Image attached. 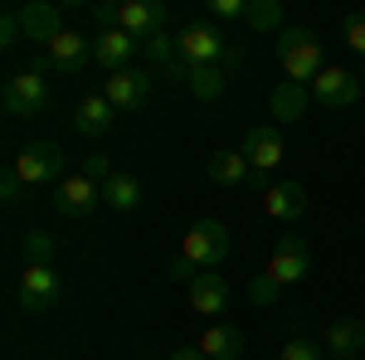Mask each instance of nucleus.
I'll use <instances>...</instances> for the list:
<instances>
[{
	"label": "nucleus",
	"instance_id": "26",
	"mask_svg": "<svg viewBox=\"0 0 365 360\" xmlns=\"http://www.w3.org/2000/svg\"><path fill=\"white\" fill-rule=\"evenodd\" d=\"M244 25L258 29V34H278V29H282V5H278V0H249Z\"/></svg>",
	"mask_w": 365,
	"mask_h": 360
},
{
	"label": "nucleus",
	"instance_id": "37",
	"mask_svg": "<svg viewBox=\"0 0 365 360\" xmlns=\"http://www.w3.org/2000/svg\"><path fill=\"white\" fill-rule=\"evenodd\" d=\"M170 360H205V356H200L195 346H190V351H175V356H170Z\"/></svg>",
	"mask_w": 365,
	"mask_h": 360
},
{
	"label": "nucleus",
	"instance_id": "21",
	"mask_svg": "<svg viewBox=\"0 0 365 360\" xmlns=\"http://www.w3.org/2000/svg\"><path fill=\"white\" fill-rule=\"evenodd\" d=\"M180 83L195 93L200 103H215V98H225V63H185V73H180Z\"/></svg>",
	"mask_w": 365,
	"mask_h": 360
},
{
	"label": "nucleus",
	"instance_id": "3",
	"mask_svg": "<svg viewBox=\"0 0 365 360\" xmlns=\"http://www.w3.org/2000/svg\"><path fill=\"white\" fill-rule=\"evenodd\" d=\"M180 258H190L200 273H220L229 258V229L220 220H195L190 229H185V249H180Z\"/></svg>",
	"mask_w": 365,
	"mask_h": 360
},
{
	"label": "nucleus",
	"instance_id": "24",
	"mask_svg": "<svg viewBox=\"0 0 365 360\" xmlns=\"http://www.w3.org/2000/svg\"><path fill=\"white\" fill-rule=\"evenodd\" d=\"M103 205L117 210V215H132V210L141 205V180H137V175H127V170H117L113 180L103 185Z\"/></svg>",
	"mask_w": 365,
	"mask_h": 360
},
{
	"label": "nucleus",
	"instance_id": "35",
	"mask_svg": "<svg viewBox=\"0 0 365 360\" xmlns=\"http://www.w3.org/2000/svg\"><path fill=\"white\" fill-rule=\"evenodd\" d=\"M170 282H185V287H190V282H195V277H200V268H195V263H190V258H180V253H175V258H170Z\"/></svg>",
	"mask_w": 365,
	"mask_h": 360
},
{
	"label": "nucleus",
	"instance_id": "1",
	"mask_svg": "<svg viewBox=\"0 0 365 360\" xmlns=\"http://www.w3.org/2000/svg\"><path fill=\"white\" fill-rule=\"evenodd\" d=\"M278 63H282V73L292 78V83H317V73L327 68L322 63V39L312 34V29L302 25H292V29H282L278 34Z\"/></svg>",
	"mask_w": 365,
	"mask_h": 360
},
{
	"label": "nucleus",
	"instance_id": "9",
	"mask_svg": "<svg viewBox=\"0 0 365 360\" xmlns=\"http://www.w3.org/2000/svg\"><path fill=\"white\" fill-rule=\"evenodd\" d=\"M103 98H108L117 112L146 108V98H151V73H146V68H117V73H108Z\"/></svg>",
	"mask_w": 365,
	"mask_h": 360
},
{
	"label": "nucleus",
	"instance_id": "38",
	"mask_svg": "<svg viewBox=\"0 0 365 360\" xmlns=\"http://www.w3.org/2000/svg\"><path fill=\"white\" fill-rule=\"evenodd\" d=\"M361 88H365V63H361Z\"/></svg>",
	"mask_w": 365,
	"mask_h": 360
},
{
	"label": "nucleus",
	"instance_id": "29",
	"mask_svg": "<svg viewBox=\"0 0 365 360\" xmlns=\"http://www.w3.org/2000/svg\"><path fill=\"white\" fill-rule=\"evenodd\" d=\"M78 175H88L93 185H108L117 170L108 166V156H103V151H88V156H83V170H78Z\"/></svg>",
	"mask_w": 365,
	"mask_h": 360
},
{
	"label": "nucleus",
	"instance_id": "30",
	"mask_svg": "<svg viewBox=\"0 0 365 360\" xmlns=\"http://www.w3.org/2000/svg\"><path fill=\"white\" fill-rule=\"evenodd\" d=\"M278 292H282V287H278V282H273L268 273H258V277L249 282V297H253V307H273V302H278Z\"/></svg>",
	"mask_w": 365,
	"mask_h": 360
},
{
	"label": "nucleus",
	"instance_id": "13",
	"mask_svg": "<svg viewBox=\"0 0 365 360\" xmlns=\"http://www.w3.org/2000/svg\"><path fill=\"white\" fill-rule=\"evenodd\" d=\"M117 29H127L132 39H151L156 29H166V5L161 0H122L117 5Z\"/></svg>",
	"mask_w": 365,
	"mask_h": 360
},
{
	"label": "nucleus",
	"instance_id": "31",
	"mask_svg": "<svg viewBox=\"0 0 365 360\" xmlns=\"http://www.w3.org/2000/svg\"><path fill=\"white\" fill-rule=\"evenodd\" d=\"M278 360H327V351H322L317 341H287L278 351Z\"/></svg>",
	"mask_w": 365,
	"mask_h": 360
},
{
	"label": "nucleus",
	"instance_id": "18",
	"mask_svg": "<svg viewBox=\"0 0 365 360\" xmlns=\"http://www.w3.org/2000/svg\"><path fill=\"white\" fill-rule=\"evenodd\" d=\"M190 312H200V317H220L229 307V282H225V273H200L190 287Z\"/></svg>",
	"mask_w": 365,
	"mask_h": 360
},
{
	"label": "nucleus",
	"instance_id": "6",
	"mask_svg": "<svg viewBox=\"0 0 365 360\" xmlns=\"http://www.w3.org/2000/svg\"><path fill=\"white\" fill-rule=\"evenodd\" d=\"M58 297H63V282H58L54 268H25V273H20V287H15V302H20V312H29V317L54 312Z\"/></svg>",
	"mask_w": 365,
	"mask_h": 360
},
{
	"label": "nucleus",
	"instance_id": "12",
	"mask_svg": "<svg viewBox=\"0 0 365 360\" xmlns=\"http://www.w3.org/2000/svg\"><path fill=\"white\" fill-rule=\"evenodd\" d=\"M20 10V29H25V39H34V44H54L58 34H63V10L58 5H49V0H29V5H15Z\"/></svg>",
	"mask_w": 365,
	"mask_h": 360
},
{
	"label": "nucleus",
	"instance_id": "19",
	"mask_svg": "<svg viewBox=\"0 0 365 360\" xmlns=\"http://www.w3.org/2000/svg\"><path fill=\"white\" fill-rule=\"evenodd\" d=\"M113 103L103 98V93H88V98H78V108H73V127L83 132V137H108L113 132Z\"/></svg>",
	"mask_w": 365,
	"mask_h": 360
},
{
	"label": "nucleus",
	"instance_id": "22",
	"mask_svg": "<svg viewBox=\"0 0 365 360\" xmlns=\"http://www.w3.org/2000/svg\"><path fill=\"white\" fill-rule=\"evenodd\" d=\"M195 351L205 360H239L244 356V331H234V326H205Z\"/></svg>",
	"mask_w": 365,
	"mask_h": 360
},
{
	"label": "nucleus",
	"instance_id": "20",
	"mask_svg": "<svg viewBox=\"0 0 365 360\" xmlns=\"http://www.w3.org/2000/svg\"><path fill=\"white\" fill-rule=\"evenodd\" d=\"M312 108V88L307 83H292V78H282L273 93H268V112L278 117V122H302Z\"/></svg>",
	"mask_w": 365,
	"mask_h": 360
},
{
	"label": "nucleus",
	"instance_id": "5",
	"mask_svg": "<svg viewBox=\"0 0 365 360\" xmlns=\"http://www.w3.org/2000/svg\"><path fill=\"white\" fill-rule=\"evenodd\" d=\"M0 103L10 117H44L49 112V78L39 68H25V73H10L5 78V93Z\"/></svg>",
	"mask_w": 365,
	"mask_h": 360
},
{
	"label": "nucleus",
	"instance_id": "32",
	"mask_svg": "<svg viewBox=\"0 0 365 360\" xmlns=\"http://www.w3.org/2000/svg\"><path fill=\"white\" fill-rule=\"evenodd\" d=\"M25 39V29H20V10H5L0 15V49H15Z\"/></svg>",
	"mask_w": 365,
	"mask_h": 360
},
{
	"label": "nucleus",
	"instance_id": "14",
	"mask_svg": "<svg viewBox=\"0 0 365 360\" xmlns=\"http://www.w3.org/2000/svg\"><path fill=\"white\" fill-rule=\"evenodd\" d=\"M263 215L278 224H297L307 215V190H302V180H278V185H268L263 190Z\"/></svg>",
	"mask_w": 365,
	"mask_h": 360
},
{
	"label": "nucleus",
	"instance_id": "25",
	"mask_svg": "<svg viewBox=\"0 0 365 360\" xmlns=\"http://www.w3.org/2000/svg\"><path fill=\"white\" fill-rule=\"evenodd\" d=\"M58 253V239L49 229H29L25 239H20V258H25V268H49Z\"/></svg>",
	"mask_w": 365,
	"mask_h": 360
},
{
	"label": "nucleus",
	"instance_id": "33",
	"mask_svg": "<svg viewBox=\"0 0 365 360\" xmlns=\"http://www.w3.org/2000/svg\"><path fill=\"white\" fill-rule=\"evenodd\" d=\"M210 15L215 20H244L249 15V0H210Z\"/></svg>",
	"mask_w": 365,
	"mask_h": 360
},
{
	"label": "nucleus",
	"instance_id": "34",
	"mask_svg": "<svg viewBox=\"0 0 365 360\" xmlns=\"http://www.w3.org/2000/svg\"><path fill=\"white\" fill-rule=\"evenodd\" d=\"M0 200H5V205H20V200H25V180H20L15 170L0 175Z\"/></svg>",
	"mask_w": 365,
	"mask_h": 360
},
{
	"label": "nucleus",
	"instance_id": "17",
	"mask_svg": "<svg viewBox=\"0 0 365 360\" xmlns=\"http://www.w3.org/2000/svg\"><path fill=\"white\" fill-rule=\"evenodd\" d=\"M141 49V39H132L127 29H103L98 39H93V58L108 68V73H117V68H132V54Z\"/></svg>",
	"mask_w": 365,
	"mask_h": 360
},
{
	"label": "nucleus",
	"instance_id": "36",
	"mask_svg": "<svg viewBox=\"0 0 365 360\" xmlns=\"http://www.w3.org/2000/svg\"><path fill=\"white\" fill-rule=\"evenodd\" d=\"M93 20L103 29H117V5H103V0H98V5H93Z\"/></svg>",
	"mask_w": 365,
	"mask_h": 360
},
{
	"label": "nucleus",
	"instance_id": "15",
	"mask_svg": "<svg viewBox=\"0 0 365 360\" xmlns=\"http://www.w3.org/2000/svg\"><path fill=\"white\" fill-rule=\"evenodd\" d=\"M93 58V39H83V34H73V29H63L54 44L44 49V68H58V73H83V63Z\"/></svg>",
	"mask_w": 365,
	"mask_h": 360
},
{
	"label": "nucleus",
	"instance_id": "23",
	"mask_svg": "<svg viewBox=\"0 0 365 360\" xmlns=\"http://www.w3.org/2000/svg\"><path fill=\"white\" fill-rule=\"evenodd\" d=\"M258 170L249 166V156L244 151H215L210 156V180L215 185H249Z\"/></svg>",
	"mask_w": 365,
	"mask_h": 360
},
{
	"label": "nucleus",
	"instance_id": "28",
	"mask_svg": "<svg viewBox=\"0 0 365 360\" xmlns=\"http://www.w3.org/2000/svg\"><path fill=\"white\" fill-rule=\"evenodd\" d=\"M341 39H346V44L365 58V10H351V15L341 20Z\"/></svg>",
	"mask_w": 365,
	"mask_h": 360
},
{
	"label": "nucleus",
	"instance_id": "10",
	"mask_svg": "<svg viewBox=\"0 0 365 360\" xmlns=\"http://www.w3.org/2000/svg\"><path fill=\"white\" fill-rule=\"evenodd\" d=\"M239 151L249 156V166L258 170V175H268V170L282 166V151H287V146H282V132L273 127V122H268V127L258 122V127L244 132V146H239Z\"/></svg>",
	"mask_w": 365,
	"mask_h": 360
},
{
	"label": "nucleus",
	"instance_id": "2",
	"mask_svg": "<svg viewBox=\"0 0 365 360\" xmlns=\"http://www.w3.org/2000/svg\"><path fill=\"white\" fill-rule=\"evenodd\" d=\"M175 54H180V63H225V68H239V54L225 44V34L210 20L175 29Z\"/></svg>",
	"mask_w": 365,
	"mask_h": 360
},
{
	"label": "nucleus",
	"instance_id": "8",
	"mask_svg": "<svg viewBox=\"0 0 365 360\" xmlns=\"http://www.w3.org/2000/svg\"><path fill=\"white\" fill-rule=\"evenodd\" d=\"M361 93H365V88H361V73H346V68H322V73H317V83H312V103H317V108H327V112H341V108H351Z\"/></svg>",
	"mask_w": 365,
	"mask_h": 360
},
{
	"label": "nucleus",
	"instance_id": "16",
	"mask_svg": "<svg viewBox=\"0 0 365 360\" xmlns=\"http://www.w3.org/2000/svg\"><path fill=\"white\" fill-rule=\"evenodd\" d=\"M322 351L336 356V360H356L365 351V322L361 317H341V322H331L327 336H322Z\"/></svg>",
	"mask_w": 365,
	"mask_h": 360
},
{
	"label": "nucleus",
	"instance_id": "27",
	"mask_svg": "<svg viewBox=\"0 0 365 360\" xmlns=\"http://www.w3.org/2000/svg\"><path fill=\"white\" fill-rule=\"evenodd\" d=\"M141 49H146V58H151V63H161V68L180 63V54H175V34H166V29H156L151 39H141Z\"/></svg>",
	"mask_w": 365,
	"mask_h": 360
},
{
	"label": "nucleus",
	"instance_id": "11",
	"mask_svg": "<svg viewBox=\"0 0 365 360\" xmlns=\"http://www.w3.org/2000/svg\"><path fill=\"white\" fill-rule=\"evenodd\" d=\"M98 205H103V185H93L88 175H68V180H58V195H54L58 215H68V220H88Z\"/></svg>",
	"mask_w": 365,
	"mask_h": 360
},
{
	"label": "nucleus",
	"instance_id": "7",
	"mask_svg": "<svg viewBox=\"0 0 365 360\" xmlns=\"http://www.w3.org/2000/svg\"><path fill=\"white\" fill-rule=\"evenodd\" d=\"M263 273L273 277L278 287H287V282H302V277L312 273V249L297 239V234H282L278 244H273V258H268V268Z\"/></svg>",
	"mask_w": 365,
	"mask_h": 360
},
{
	"label": "nucleus",
	"instance_id": "4",
	"mask_svg": "<svg viewBox=\"0 0 365 360\" xmlns=\"http://www.w3.org/2000/svg\"><path fill=\"white\" fill-rule=\"evenodd\" d=\"M10 170L25 180V190L54 185L58 175H63V146H58V141H29V146H20V151H15Z\"/></svg>",
	"mask_w": 365,
	"mask_h": 360
}]
</instances>
